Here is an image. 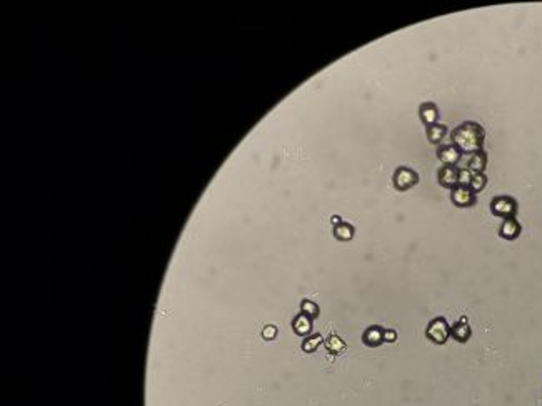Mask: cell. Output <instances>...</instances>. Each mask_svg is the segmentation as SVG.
I'll return each instance as SVG.
<instances>
[{"mask_svg":"<svg viewBox=\"0 0 542 406\" xmlns=\"http://www.w3.org/2000/svg\"><path fill=\"white\" fill-rule=\"evenodd\" d=\"M437 117H439V110L434 103H424L421 105V120L426 124L427 127L435 125Z\"/></svg>","mask_w":542,"mask_h":406,"instance_id":"cell-11","label":"cell"},{"mask_svg":"<svg viewBox=\"0 0 542 406\" xmlns=\"http://www.w3.org/2000/svg\"><path fill=\"white\" fill-rule=\"evenodd\" d=\"M364 341L369 346H379L384 341V330L379 327H371L364 333Z\"/></svg>","mask_w":542,"mask_h":406,"instance_id":"cell-12","label":"cell"},{"mask_svg":"<svg viewBox=\"0 0 542 406\" xmlns=\"http://www.w3.org/2000/svg\"><path fill=\"white\" fill-rule=\"evenodd\" d=\"M486 185H487V178H486L484 173H474L472 180H470L469 188L472 190L474 193H479V192H482V190H484Z\"/></svg>","mask_w":542,"mask_h":406,"instance_id":"cell-15","label":"cell"},{"mask_svg":"<svg viewBox=\"0 0 542 406\" xmlns=\"http://www.w3.org/2000/svg\"><path fill=\"white\" fill-rule=\"evenodd\" d=\"M352 235H354V228L351 225H347V223H339V225L335 227V236H337L339 240H351Z\"/></svg>","mask_w":542,"mask_h":406,"instance_id":"cell-16","label":"cell"},{"mask_svg":"<svg viewBox=\"0 0 542 406\" xmlns=\"http://www.w3.org/2000/svg\"><path fill=\"white\" fill-rule=\"evenodd\" d=\"M417 181H419L417 173L407 167L397 168L396 175H394V187H396L399 192H407V190L412 188L414 185H417Z\"/></svg>","mask_w":542,"mask_h":406,"instance_id":"cell-4","label":"cell"},{"mask_svg":"<svg viewBox=\"0 0 542 406\" xmlns=\"http://www.w3.org/2000/svg\"><path fill=\"white\" fill-rule=\"evenodd\" d=\"M302 311H304V315L310 316V318L317 316V313H319L317 306L312 302H304V303H302Z\"/></svg>","mask_w":542,"mask_h":406,"instance_id":"cell-18","label":"cell"},{"mask_svg":"<svg viewBox=\"0 0 542 406\" xmlns=\"http://www.w3.org/2000/svg\"><path fill=\"white\" fill-rule=\"evenodd\" d=\"M396 338H397V333L392 331V330H385L384 331V341H390V343H392V341H396Z\"/></svg>","mask_w":542,"mask_h":406,"instance_id":"cell-21","label":"cell"},{"mask_svg":"<svg viewBox=\"0 0 542 406\" xmlns=\"http://www.w3.org/2000/svg\"><path fill=\"white\" fill-rule=\"evenodd\" d=\"M327 348L329 350H334V352H340V350L344 348V343L339 340L337 336H330L329 341H327Z\"/></svg>","mask_w":542,"mask_h":406,"instance_id":"cell-19","label":"cell"},{"mask_svg":"<svg viewBox=\"0 0 542 406\" xmlns=\"http://www.w3.org/2000/svg\"><path fill=\"white\" fill-rule=\"evenodd\" d=\"M426 335L431 341H434L437 345H444L451 336V327L444 318H434L427 325Z\"/></svg>","mask_w":542,"mask_h":406,"instance_id":"cell-3","label":"cell"},{"mask_svg":"<svg viewBox=\"0 0 542 406\" xmlns=\"http://www.w3.org/2000/svg\"><path fill=\"white\" fill-rule=\"evenodd\" d=\"M487 165V155L486 152H477V153L470 155L469 163H467V170H470L472 173H482L484 172Z\"/></svg>","mask_w":542,"mask_h":406,"instance_id":"cell-10","label":"cell"},{"mask_svg":"<svg viewBox=\"0 0 542 406\" xmlns=\"http://www.w3.org/2000/svg\"><path fill=\"white\" fill-rule=\"evenodd\" d=\"M522 231V227L515 218H507L502 222L501 228H499V235L502 236L504 240H515Z\"/></svg>","mask_w":542,"mask_h":406,"instance_id":"cell-8","label":"cell"},{"mask_svg":"<svg viewBox=\"0 0 542 406\" xmlns=\"http://www.w3.org/2000/svg\"><path fill=\"white\" fill-rule=\"evenodd\" d=\"M275 336V328L274 327H267L264 330V338H274Z\"/></svg>","mask_w":542,"mask_h":406,"instance_id":"cell-22","label":"cell"},{"mask_svg":"<svg viewBox=\"0 0 542 406\" xmlns=\"http://www.w3.org/2000/svg\"><path fill=\"white\" fill-rule=\"evenodd\" d=\"M490 211L492 215L499 218H515V213H517V202L514 200L512 197H495L492 202H490Z\"/></svg>","mask_w":542,"mask_h":406,"instance_id":"cell-2","label":"cell"},{"mask_svg":"<svg viewBox=\"0 0 542 406\" xmlns=\"http://www.w3.org/2000/svg\"><path fill=\"white\" fill-rule=\"evenodd\" d=\"M486 132L476 122H464L452 132V145L461 153L474 155L482 152Z\"/></svg>","mask_w":542,"mask_h":406,"instance_id":"cell-1","label":"cell"},{"mask_svg":"<svg viewBox=\"0 0 542 406\" xmlns=\"http://www.w3.org/2000/svg\"><path fill=\"white\" fill-rule=\"evenodd\" d=\"M445 133H447V128L440 124L427 127V137H429L431 143H439L445 137Z\"/></svg>","mask_w":542,"mask_h":406,"instance_id":"cell-13","label":"cell"},{"mask_svg":"<svg viewBox=\"0 0 542 406\" xmlns=\"http://www.w3.org/2000/svg\"><path fill=\"white\" fill-rule=\"evenodd\" d=\"M472 175L474 173L470 170H467V168H461L459 170V185L461 187H469L470 180H472Z\"/></svg>","mask_w":542,"mask_h":406,"instance_id":"cell-17","label":"cell"},{"mask_svg":"<svg viewBox=\"0 0 542 406\" xmlns=\"http://www.w3.org/2000/svg\"><path fill=\"white\" fill-rule=\"evenodd\" d=\"M437 156L444 167H456V163L461 160V152L454 145H442L437 149Z\"/></svg>","mask_w":542,"mask_h":406,"instance_id":"cell-6","label":"cell"},{"mask_svg":"<svg viewBox=\"0 0 542 406\" xmlns=\"http://www.w3.org/2000/svg\"><path fill=\"white\" fill-rule=\"evenodd\" d=\"M470 335H472V331H470V327L467 321H457V323L451 328V336L456 341H459V343H465L470 338Z\"/></svg>","mask_w":542,"mask_h":406,"instance_id":"cell-9","label":"cell"},{"mask_svg":"<svg viewBox=\"0 0 542 406\" xmlns=\"http://www.w3.org/2000/svg\"><path fill=\"white\" fill-rule=\"evenodd\" d=\"M294 330L299 335H305V333L310 331V320L307 315H299L296 320H294Z\"/></svg>","mask_w":542,"mask_h":406,"instance_id":"cell-14","label":"cell"},{"mask_svg":"<svg viewBox=\"0 0 542 406\" xmlns=\"http://www.w3.org/2000/svg\"><path fill=\"white\" fill-rule=\"evenodd\" d=\"M319 343H321V336H314V338H310V340H307V341H305V343H304V350H305V352H312V350L316 348V346H317Z\"/></svg>","mask_w":542,"mask_h":406,"instance_id":"cell-20","label":"cell"},{"mask_svg":"<svg viewBox=\"0 0 542 406\" xmlns=\"http://www.w3.org/2000/svg\"><path fill=\"white\" fill-rule=\"evenodd\" d=\"M452 203L456 206H461V208H467V206H472L476 203V193L472 192L469 187H461L457 185L456 188H452Z\"/></svg>","mask_w":542,"mask_h":406,"instance_id":"cell-5","label":"cell"},{"mask_svg":"<svg viewBox=\"0 0 542 406\" xmlns=\"http://www.w3.org/2000/svg\"><path fill=\"white\" fill-rule=\"evenodd\" d=\"M439 183L445 188H456L459 185V168L442 167L439 170Z\"/></svg>","mask_w":542,"mask_h":406,"instance_id":"cell-7","label":"cell"}]
</instances>
